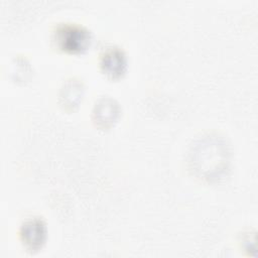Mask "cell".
Instances as JSON below:
<instances>
[{
    "instance_id": "6da1fadb",
    "label": "cell",
    "mask_w": 258,
    "mask_h": 258,
    "mask_svg": "<svg viewBox=\"0 0 258 258\" xmlns=\"http://www.w3.org/2000/svg\"><path fill=\"white\" fill-rule=\"evenodd\" d=\"M56 46L70 53H80L88 49L92 42L91 32L78 24H60L53 32Z\"/></svg>"
},
{
    "instance_id": "7a4b0ae2",
    "label": "cell",
    "mask_w": 258,
    "mask_h": 258,
    "mask_svg": "<svg viewBox=\"0 0 258 258\" xmlns=\"http://www.w3.org/2000/svg\"><path fill=\"white\" fill-rule=\"evenodd\" d=\"M20 240L29 252H37L46 240V226L39 218L26 220L20 228Z\"/></svg>"
},
{
    "instance_id": "3957f363",
    "label": "cell",
    "mask_w": 258,
    "mask_h": 258,
    "mask_svg": "<svg viewBox=\"0 0 258 258\" xmlns=\"http://www.w3.org/2000/svg\"><path fill=\"white\" fill-rule=\"evenodd\" d=\"M100 66L105 75L112 79H117L125 74L127 58L121 48L116 46L108 47L101 54Z\"/></svg>"
},
{
    "instance_id": "277c9868",
    "label": "cell",
    "mask_w": 258,
    "mask_h": 258,
    "mask_svg": "<svg viewBox=\"0 0 258 258\" xmlns=\"http://www.w3.org/2000/svg\"><path fill=\"white\" fill-rule=\"evenodd\" d=\"M120 107L112 98L100 99L93 110V120L96 125L102 129H107L113 126L119 117Z\"/></svg>"
},
{
    "instance_id": "5b68a950",
    "label": "cell",
    "mask_w": 258,
    "mask_h": 258,
    "mask_svg": "<svg viewBox=\"0 0 258 258\" xmlns=\"http://www.w3.org/2000/svg\"><path fill=\"white\" fill-rule=\"evenodd\" d=\"M83 84L82 82L72 79L69 80L62 87L59 98L61 100V104L66 108H74L78 106L79 102L83 96Z\"/></svg>"
}]
</instances>
